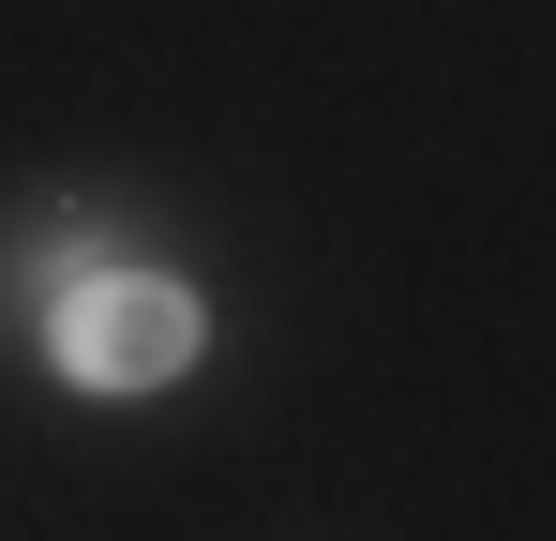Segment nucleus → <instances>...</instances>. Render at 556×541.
I'll list each match as a JSON object with an SVG mask.
<instances>
[{
	"label": "nucleus",
	"mask_w": 556,
	"mask_h": 541,
	"mask_svg": "<svg viewBox=\"0 0 556 541\" xmlns=\"http://www.w3.org/2000/svg\"><path fill=\"white\" fill-rule=\"evenodd\" d=\"M30 331H46V361H61V391H105V406H136V391H166V376L211 347V301H195L181 270L76 256L46 301H30Z\"/></svg>",
	"instance_id": "nucleus-1"
}]
</instances>
